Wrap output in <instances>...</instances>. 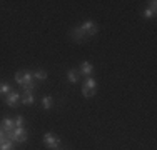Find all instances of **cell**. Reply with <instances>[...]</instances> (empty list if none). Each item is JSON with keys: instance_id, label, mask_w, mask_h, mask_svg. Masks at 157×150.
Returning <instances> with one entry per match:
<instances>
[{"instance_id": "2e32d148", "label": "cell", "mask_w": 157, "mask_h": 150, "mask_svg": "<svg viewBox=\"0 0 157 150\" xmlns=\"http://www.w3.org/2000/svg\"><path fill=\"white\" fill-rule=\"evenodd\" d=\"M97 92H94V90H89L87 87H84V85H82V95L85 97V99H90V97H94Z\"/></svg>"}, {"instance_id": "ffe728a7", "label": "cell", "mask_w": 157, "mask_h": 150, "mask_svg": "<svg viewBox=\"0 0 157 150\" xmlns=\"http://www.w3.org/2000/svg\"><path fill=\"white\" fill-rule=\"evenodd\" d=\"M0 138H7V135H5V132H3L2 127H0Z\"/></svg>"}, {"instance_id": "ac0fdd59", "label": "cell", "mask_w": 157, "mask_h": 150, "mask_svg": "<svg viewBox=\"0 0 157 150\" xmlns=\"http://www.w3.org/2000/svg\"><path fill=\"white\" fill-rule=\"evenodd\" d=\"M0 150H13V142L12 140H5L0 145Z\"/></svg>"}, {"instance_id": "4fadbf2b", "label": "cell", "mask_w": 157, "mask_h": 150, "mask_svg": "<svg viewBox=\"0 0 157 150\" xmlns=\"http://www.w3.org/2000/svg\"><path fill=\"white\" fill-rule=\"evenodd\" d=\"M10 90H12V87H10L9 82H5V80L0 82V97H2V95H7Z\"/></svg>"}, {"instance_id": "9a60e30c", "label": "cell", "mask_w": 157, "mask_h": 150, "mask_svg": "<svg viewBox=\"0 0 157 150\" xmlns=\"http://www.w3.org/2000/svg\"><path fill=\"white\" fill-rule=\"evenodd\" d=\"M42 107H44V110H48L52 107V97L50 95L42 97Z\"/></svg>"}, {"instance_id": "277c9868", "label": "cell", "mask_w": 157, "mask_h": 150, "mask_svg": "<svg viewBox=\"0 0 157 150\" xmlns=\"http://www.w3.org/2000/svg\"><path fill=\"white\" fill-rule=\"evenodd\" d=\"M70 37H72V40H74V42H77V43H84L85 40L89 39V37L85 35V32L80 27H74L72 30H70Z\"/></svg>"}, {"instance_id": "8fae6325", "label": "cell", "mask_w": 157, "mask_h": 150, "mask_svg": "<svg viewBox=\"0 0 157 150\" xmlns=\"http://www.w3.org/2000/svg\"><path fill=\"white\" fill-rule=\"evenodd\" d=\"M30 84H33V73H30V72H24V78H22L20 87H25V85H30Z\"/></svg>"}, {"instance_id": "9c48e42d", "label": "cell", "mask_w": 157, "mask_h": 150, "mask_svg": "<svg viewBox=\"0 0 157 150\" xmlns=\"http://www.w3.org/2000/svg\"><path fill=\"white\" fill-rule=\"evenodd\" d=\"M155 13H157V2H155V0H152L151 7L144 10V18H147V20H149V18H154Z\"/></svg>"}, {"instance_id": "7a4b0ae2", "label": "cell", "mask_w": 157, "mask_h": 150, "mask_svg": "<svg viewBox=\"0 0 157 150\" xmlns=\"http://www.w3.org/2000/svg\"><path fill=\"white\" fill-rule=\"evenodd\" d=\"M44 144H45L47 148L55 150V148L60 147V138H59L54 132H45V135H44Z\"/></svg>"}, {"instance_id": "ba28073f", "label": "cell", "mask_w": 157, "mask_h": 150, "mask_svg": "<svg viewBox=\"0 0 157 150\" xmlns=\"http://www.w3.org/2000/svg\"><path fill=\"white\" fill-rule=\"evenodd\" d=\"M0 127L3 129V132H12L13 129H15V125H13V118L10 117H3L2 120H0Z\"/></svg>"}, {"instance_id": "d6986e66", "label": "cell", "mask_w": 157, "mask_h": 150, "mask_svg": "<svg viewBox=\"0 0 157 150\" xmlns=\"http://www.w3.org/2000/svg\"><path fill=\"white\" fill-rule=\"evenodd\" d=\"M22 78H24V72L20 70V72H17V73H15V82H17L18 85L22 84Z\"/></svg>"}, {"instance_id": "6da1fadb", "label": "cell", "mask_w": 157, "mask_h": 150, "mask_svg": "<svg viewBox=\"0 0 157 150\" xmlns=\"http://www.w3.org/2000/svg\"><path fill=\"white\" fill-rule=\"evenodd\" d=\"M7 138L12 142H17V144H24V142H27L29 138V132L25 127H20V129H13L12 132H7Z\"/></svg>"}, {"instance_id": "44dd1931", "label": "cell", "mask_w": 157, "mask_h": 150, "mask_svg": "<svg viewBox=\"0 0 157 150\" xmlns=\"http://www.w3.org/2000/svg\"><path fill=\"white\" fill-rule=\"evenodd\" d=\"M55 150H63V148H60V147H59V148H55Z\"/></svg>"}, {"instance_id": "3957f363", "label": "cell", "mask_w": 157, "mask_h": 150, "mask_svg": "<svg viewBox=\"0 0 157 150\" xmlns=\"http://www.w3.org/2000/svg\"><path fill=\"white\" fill-rule=\"evenodd\" d=\"M3 102H5L7 107H12V108H17L20 105V93L17 90H10L5 97H3Z\"/></svg>"}, {"instance_id": "e0dca14e", "label": "cell", "mask_w": 157, "mask_h": 150, "mask_svg": "<svg viewBox=\"0 0 157 150\" xmlns=\"http://www.w3.org/2000/svg\"><path fill=\"white\" fill-rule=\"evenodd\" d=\"M24 117L22 115H17L15 118H13V125H15V129H20V127H24Z\"/></svg>"}, {"instance_id": "52a82bcc", "label": "cell", "mask_w": 157, "mask_h": 150, "mask_svg": "<svg viewBox=\"0 0 157 150\" xmlns=\"http://www.w3.org/2000/svg\"><path fill=\"white\" fill-rule=\"evenodd\" d=\"M33 102H35L33 92H32V90H24V93L20 95V103H24V105H33Z\"/></svg>"}, {"instance_id": "7c38bea8", "label": "cell", "mask_w": 157, "mask_h": 150, "mask_svg": "<svg viewBox=\"0 0 157 150\" xmlns=\"http://www.w3.org/2000/svg\"><path fill=\"white\" fill-rule=\"evenodd\" d=\"M84 87H87L89 90H94V92H97V82H95V78L94 77H87V78H85Z\"/></svg>"}, {"instance_id": "5bb4252c", "label": "cell", "mask_w": 157, "mask_h": 150, "mask_svg": "<svg viewBox=\"0 0 157 150\" xmlns=\"http://www.w3.org/2000/svg\"><path fill=\"white\" fill-rule=\"evenodd\" d=\"M33 78H37V80H45L47 78V70H44V69L35 70V72H33Z\"/></svg>"}, {"instance_id": "5b68a950", "label": "cell", "mask_w": 157, "mask_h": 150, "mask_svg": "<svg viewBox=\"0 0 157 150\" xmlns=\"http://www.w3.org/2000/svg\"><path fill=\"white\" fill-rule=\"evenodd\" d=\"M80 28L85 32V35H87V37H94V35H97V32H99L97 24H94V22H90V20L84 22V24L80 25Z\"/></svg>"}, {"instance_id": "8992f818", "label": "cell", "mask_w": 157, "mask_h": 150, "mask_svg": "<svg viewBox=\"0 0 157 150\" xmlns=\"http://www.w3.org/2000/svg\"><path fill=\"white\" fill-rule=\"evenodd\" d=\"M77 72H78V75H87V77H90L94 73V65L90 62H82Z\"/></svg>"}, {"instance_id": "30bf717a", "label": "cell", "mask_w": 157, "mask_h": 150, "mask_svg": "<svg viewBox=\"0 0 157 150\" xmlns=\"http://www.w3.org/2000/svg\"><path fill=\"white\" fill-rule=\"evenodd\" d=\"M78 77H80V75H78L77 69H70V70H67V78H69L70 84H77Z\"/></svg>"}]
</instances>
